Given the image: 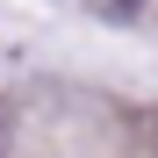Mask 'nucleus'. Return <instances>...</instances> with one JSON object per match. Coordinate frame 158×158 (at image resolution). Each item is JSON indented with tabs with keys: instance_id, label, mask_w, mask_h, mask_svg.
Listing matches in <instances>:
<instances>
[{
	"instance_id": "nucleus-1",
	"label": "nucleus",
	"mask_w": 158,
	"mask_h": 158,
	"mask_svg": "<svg viewBox=\"0 0 158 158\" xmlns=\"http://www.w3.org/2000/svg\"><path fill=\"white\" fill-rule=\"evenodd\" d=\"M94 7H108V15H129V7H137V0H94Z\"/></svg>"
}]
</instances>
